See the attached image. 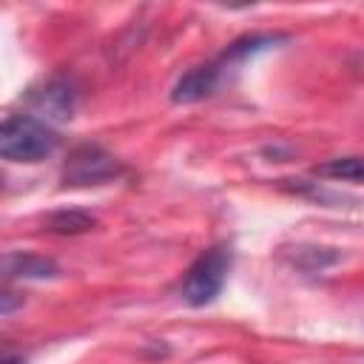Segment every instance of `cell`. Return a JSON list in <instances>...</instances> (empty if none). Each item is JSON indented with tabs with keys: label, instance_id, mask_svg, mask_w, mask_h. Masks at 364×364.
Wrapping results in <instances>:
<instances>
[{
	"label": "cell",
	"instance_id": "obj_1",
	"mask_svg": "<svg viewBox=\"0 0 364 364\" xmlns=\"http://www.w3.org/2000/svg\"><path fill=\"white\" fill-rule=\"evenodd\" d=\"M60 145V134L34 114H11L0 125V154L9 162H40Z\"/></svg>",
	"mask_w": 364,
	"mask_h": 364
},
{
	"label": "cell",
	"instance_id": "obj_2",
	"mask_svg": "<svg viewBox=\"0 0 364 364\" xmlns=\"http://www.w3.org/2000/svg\"><path fill=\"white\" fill-rule=\"evenodd\" d=\"M230 264H233V253L228 245H213L208 247L191 267L188 273L182 276L179 282V299L191 307H205L210 304L225 282H228V273H230Z\"/></svg>",
	"mask_w": 364,
	"mask_h": 364
},
{
	"label": "cell",
	"instance_id": "obj_3",
	"mask_svg": "<svg viewBox=\"0 0 364 364\" xmlns=\"http://www.w3.org/2000/svg\"><path fill=\"white\" fill-rule=\"evenodd\" d=\"M122 173V165L102 151L100 145H80L71 151L65 168H63V182L74 185V188H85V185H102L111 182Z\"/></svg>",
	"mask_w": 364,
	"mask_h": 364
},
{
	"label": "cell",
	"instance_id": "obj_4",
	"mask_svg": "<svg viewBox=\"0 0 364 364\" xmlns=\"http://www.w3.org/2000/svg\"><path fill=\"white\" fill-rule=\"evenodd\" d=\"M225 68H228V63H225L222 57H216V60H210V63H205V65H196V68L185 71V74L173 82L171 100H173V102H199V100L210 97V94L219 88V82H222V77H225Z\"/></svg>",
	"mask_w": 364,
	"mask_h": 364
},
{
	"label": "cell",
	"instance_id": "obj_5",
	"mask_svg": "<svg viewBox=\"0 0 364 364\" xmlns=\"http://www.w3.org/2000/svg\"><path fill=\"white\" fill-rule=\"evenodd\" d=\"M31 105L37 114L48 119H68L77 105V91L65 77H54L40 91L31 94Z\"/></svg>",
	"mask_w": 364,
	"mask_h": 364
},
{
	"label": "cell",
	"instance_id": "obj_6",
	"mask_svg": "<svg viewBox=\"0 0 364 364\" xmlns=\"http://www.w3.org/2000/svg\"><path fill=\"white\" fill-rule=\"evenodd\" d=\"M57 264L46 256L34 253H9L3 259V276L6 279H51L57 276Z\"/></svg>",
	"mask_w": 364,
	"mask_h": 364
},
{
	"label": "cell",
	"instance_id": "obj_7",
	"mask_svg": "<svg viewBox=\"0 0 364 364\" xmlns=\"http://www.w3.org/2000/svg\"><path fill=\"white\" fill-rule=\"evenodd\" d=\"M316 173L341 182H364V156H336L324 165H316Z\"/></svg>",
	"mask_w": 364,
	"mask_h": 364
},
{
	"label": "cell",
	"instance_id": "obj_8",
	"mask_svg": "<svg viewBox=\"0 0 364 364\" xmlns=\"http://www.w3.org/2000/svg\"><path fill=\"white\" fill-rule=\"evenodd\" d=\"M46 225L54 233H85L97 225V219L82 210H60V213H51Z\"/></svg>",
	"mask_w": 364,
	"mask_h": 364
},
{
	"label": "cell",
	"instance_id": "obj_9",
	"mask_svg": "<svg viewBox=\"0 0 364 364\" xmlns=\"http://www.w3.org/2000/svg\"><path fill=\"white\" fill-rule=\"evenodd\" d=\"M3 364H26V361H23V358H14V355H6Z\"/></svg>",
	"mask_w": 364,
	"mask_h": 364
}]
</instances>
